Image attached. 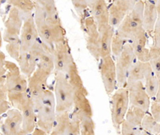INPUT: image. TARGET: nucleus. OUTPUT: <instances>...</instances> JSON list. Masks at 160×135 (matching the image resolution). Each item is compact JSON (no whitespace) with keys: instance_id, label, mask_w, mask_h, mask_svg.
Returning <instances> with one entry per match:
<instances>
[{"instance_id":"423d86ee","label":"nucleus","mask_w":160,"mask_h":135,"mask_svg":"<svg viewBox=\"0 0 160 135\" xmlns=\"http://www.w3.org/2000/svg\"><path fill=\"white\" fill-rule=\"evenodd\" d=\"M137 61L134 50L131 43L126 44L121 55L115 60L117 70L118 88L125 87L128 82V78L131 67Z\"/></svg>"},{"instance_id":"72a5a7b5","label":"nucleus","mask_w":160,"mask_h":135,"mask_svg":"<svg viewBox=\"0 0 160 135\" xmlns=\"http://www.w3.org/2000/svg\"><path fill=\"white\" fill-rule=\"evenodd\" d=\"M127 43L128 42L124 38L120 37L118 34L115 33L111 43V55L114 59H117L121 55Z\"/></svg>"},{"instance_id":"a878e982","label":"nucleus","mask_w":160,"mask_h":135,"mask_svg":"<svg viewBox=\"0 0 160 135\" xmlns=\"http://www.w3.org/2000/svg\"><path fill=\"white\" fill-rule=\"evenodd\" d=\"M37 2L41 6L44 16L48 22L55 25L62 24L61 18L58 15V10L56 7V3L52 0H37Z\"/></svg>"},{"instance_id":"4c0bfd02","label":"nucleus","mask_w":160,"mask_h":135,"mask_svg":"<svg viewBox=\"0 0 160 135\" xmlns=\"http://www.w3.org/2000/svg\"><path fill=\"white\" fill-rule=\"evenodd\" d=\"M121 134L122 135H139L141 131V126H135L131 124L126 120L123 121V123L121 125Z\"/></svg>"},{"instance_id":"f03ea898","label":"nucleus","mask_w":160,"mask_h":135,"mask_svg":"<svg viewBox=\"0 0 160 135\" xmlns=\"http://www.w3.org/2000/svg\"><path fill=\"white\" fill-rule=\"evenodd\" d=\"M54 94L56 100V112H71L74 108L75 89L71 86L65 74L55 71Z\"/></svg>"},{"instance_id":"a18cd8bd","label":"nucleus","mask_w":160,"mask_h":135,"mask_svg":"<svg viewBox=\"0 0 160 135\" xmlns=\"http://www.w3.org/2000/svg\"><path fill=\"white\" fill-rule=\"evenodd\" d=\"M139 135H151V133H148V132L143 130L142 128H141V131H140V134Z\"/></svg>"},{"instance_id":"dca6fc26","label":"nucleus","mask_w":160,"mask_h":135,"mask_svg":"<svg viewBox=\"0 0 160 135\" xmlns=\"http://www.w3.org/2000/svg\"><path fill=\"white\" fill-rule=\"evenodd\" d=\"M1 133L2 135L26 134L22 129V115L21 111L11 108L6 113L5 119L1 124Z\"/></svg>"},{"instance_id":"5701e85b","label":"nucleus","mask_w":160,"mask_h":135,"mask_svg":"<svg viewBox=\"0 0 160 135\" xmlns=\"http://www.w3.org/2000/svg\"><path fill=\"white\" fill-rule=\"evenodd\" d=\"M100 34V54L101 59L111 55V43L115 29L110 24L98 28Z\"/></svg>"},{"instance_id":"2eb2a0df","label":"nucleus","mask_w":160,"mask_h":135,"mask_svg":"<svg viewBox=\"0 0 160 135\" xmlns=\"http://www.w3.org/2000/svg\"><path fill=\"white\" fill-rule=\"evenodd\" d=\"M31 51L38 58V67L42 68L51 74L55 72V59L53 48L50 47L38 38Z\"/></svg>"},{"instance_id":"aec40b11","label":"nucleus","mask_w":160,"mask_h":135,"mask_svg":"<svg viewBox=\"0 0 160 135\" xmlns=\"http://www.w3.org/2000/svg\"><path fill=\"white\" fill-rule=\"evenodd\" d=\"M22 115V129L27 135H30L37 127V114L35 103L32 98H30L28 102L21 110Z\"/></svg>"},{"instance_id":"b1692460","label":"nucleus","mask_w":160,"mask_h":135,"mask_svg":"<svg viewBox=\"0 0 160 135\" xmlns=\"http://www.w3.org/2000/svg\"><path fill=\"white\" fill-rule=\"evenodd\" d=\"M18 66L22 74L27 78H30L38 67V60L36 55L30 51L27 53L21 54L18 61Z\"/></svg>"},{"instance_id":"c03bdc74","label":"nucleus","mask_w":160,"mask_h":135,"mask_svg":"<svg viewBox=\"0 0 160 135\" xmlns=\"http://www.w3.org/2000/svg\"><path fill=\"white\" fill-rule=\"evenodd\" d=\"M156 7H157V13H158V18H160V1L156 2Z\"/></svg>"},{"instance_id":"e433bc0d","label":"nucleus","mask_w":160,"mask_h":135,"mask_svg":"<svg viewBox=\"0 0 160 135\" xmlns=\"http://www.w3.org/2000/svg\"><path fill=\"white\" fill-rule=\"evenodd\" d=\"M67 135H81L80 134V119L79 118L71 112V121L68 126Z\"/></svg>"},{"instance_id":"6e6552de","label":"nucleus","mask_w":160,"mask_h":135,"mask_svg":"<svg viewBox=\"0 0 160 135\" xmlns=\"http://www.w3.org/2000/svg\"><path fill=\"white\" fill-rule=\"evenodd\" d=\"M104 89L108 95L113 94L118 87L117 70L115 60L112 55L106 56L100 59L98 66Z\"/></svg>"},{"instance_id":"7ed1b4c3","label":"nucleus","mask_w":160,"mask_h":135,"mask_svg":"<svg viewBox=\"0 0 160 135\" xmlns=\"http://www.w3.org/2000/svg\"><path fill=\"white\" fill-rule=\"evenodd\" d=\"M143 11L144 1H136V3L131 12L115 30V33L130 43L143 29Z\"/></svg>"},{"instance_id":"473e14b6","label":"nucleus","mask_w":160,"mask_h":135,"mask_svg":"<svg viewBox=\"0 0 160 135\" xmlns=\"http://www.w3.org/2000/svg\"><path fill=\"white\" fill-rule=\"evenodd\" d=\"M149 63L158 79H160V48L152 46L150 48Z\"/></svg>"},{"instance_id":"a19ab883","label":"nucleus","mask_w":160,"mask_h":135,"mask_svg":"<svg viewBox=\"0 0 160 135\" xmlns=\"http://www.w3.org/2000/svg\"><path fill=\"white\" fill-rule=\"evenodd\" d=\"M150 113L152 115L154 118L160 123V103L154 101L151 102V107H150Z\"/></svg>"},{"instance_id":"0eeeda50","label":"nucleus","mask_w":160,"mask_h":135,"mask_svg":"<svg viewBox=\"0 0 160 135\" xmlns=\"http://www.w3.org/2000/svg\"><path fill=\"white\" fill-rule=\"evenodd\" d=\"M8 18L4 22L2 40L7 43L20 40V33L23 25L24 16L16 7H11Z\"/></svg>"},{"instance_id":"cd10ccee","label":"nucleus","mask_w":160,"mask_h":135,"mask_svg":"<svg viewBox=\"0 0 160 135\" xmlns=\"http://www.w3.org/2000/svg\"><path fill=\"white\" fill-rule=\"evenodd\" d=\"M31 96L29 92H9L8 93V99L11 102V106L17 109L19 111L22 110L26 103L28 102Z\"/></svg>"},{"instance_id":"f3484780","label":"nucleus","mask_w":160,"mask_h":135,"mask_svg":"<svg viewBox=\"0 0 160 135\" xmlns=\"http://www.w3.org/2000/svg\"><path fill=\"white\" fill-rule=\"evenodd\" d=\"M51 75V73L38 66L33 75L28 78V92L32 99L48 89V81Z\"/></svg>"},{"instance_id":"49530a36","label":"nucleus","mask_w":160,"mask_h":135,"mask_svg":"<svg viewBox=\"0 0 160 135\" xmlns=\"http://www.w3.org/2000/svg\"><path fill=\"white\" fill-rule=\"evenodd\" d=\"M50 135H62V134H59V133H56V132H55L54 130H52V132L50 133Z\"/></svg>"},{"instance_id":"58836bf2","label":"nucleus","mask_w":160,"mask_h":135,"mask_svg":"<svg viewBox=\"0 0 160 135\" xmlns=\"http://www.w3.org/2000/svg\"><path fill=\"white\" fill-rule=\"evenodd\" d=\"M74 9L76 11L77 15L79 18L83 16L87 11H89V1H83V0H74L71 1Z\"/></svg>"},{"instance_id":"39448f33","label":"nucleus","mask_w":160,"mask_h":135,"mask_svg":"<svg viewBox=\"0 0 160 135\" xmlns=\"http://www.w3.org/2000/svg\"><path fill=\"white\" fill-rule=\"evenodd\" d=\"M130 106L129 94L126 87L116 89L111 99V120L114 127L119 130Z\"/></svg>"},{"instance_id":"20e7f679","label":"nucleus","mask_w":160,"mask_h":135,"mask_svg":"<svg viewBox=\"0 0 160 135\" xmlns=\"http://www.w3.org/2000/svg\"><path fill=\"white\" fill-rule=\"evenodd\" d=\"M80 26L86 35V47L96 61L101 59L100 34L98 25L91 16L90 10L79 18Z\"/></svg>"},{"instance_id":"9d476101","label":"nucleus","mask_w":160,"mask_h":135,"mask_svg":"<svg viewBox=\"0 0 160 135\" xmlns=\"http://www.w3.org/2000/svg\"><path fill=\"white\" fill-rule=\"evenodd\" d=\"M37 114V127L50 135L55 126L56 119V106L47 104L39 100H34Z\"/></svg>"},{"instance_id":"f8f14e48","label":"nucleus","mask_w":160,"mask_h":135,"mask_svg":"<svg viewBox=\"0 0 160 135\" xmlns=\"http://www.w3.org/2000/svg\"><path fill=\"white\" fill-rule=\"evenodd\" d=\"M39 38L35 21L34 14L24 16L23 25L20 33L21 54L27 53L31 51L33 46Z\"/></svg>"},{"instance_id":"de8ad7c7","label":"nucleus","mask_w":160,"mask_h":135,"mask_svg":"<svg viewBox=\"0 0 160 135\" xmlns=\"http://www.w3.org/2000/svg\"><path fill=\"white\" fill-rule=\"evenodd\" d=\"M158 135H160V133H158Z\"/></svg>"},{"instance_id":"9b49d317","label":"nucleus","mask_w":160,"mask_h":135,"mask_svg":"<svg viewBox=\"0 0 160 135\" xmlns=\"http://www.w3.org/2000/svg\"><path fill=\"white\" fill-rule=\"evenodd\" d=\"M125 87L128 90L130 105L140 108L148 113L151 107V99L146 90L143 82H128Z\"/></svg>"},{"instance_id":"7c9ffc66","label":"nucleus","mask_w":160,"mask_h":135,"mask_svg":"<svg viewBox=\"0 0 160 135\" xmlns=\"http://www.w3.org/2000/svg\"><path fill=\"white\" fill-rule=\"evenodd\" d=\"M141 128L151 135H158L160 133V123L154 118L149 112L145 115L141 124Z\"/></svg>"},{"instance_id":"4468645a","label":"nucleus","mask_w":160,"mask_h":135,"mask_svg":"<svg viewBox=\"0 0 160 135\" xmlns=\"http://www.w3.org/2000/svg\"><path fill=\"white\" fill-rule=\"evenodd\" d=\"M136 1L134 0H115L109 6V24L115 30L119 27L126 16L133 9Z\"/></svg>"},{"instance_id":"412c9836","label":"nucleus","mask_w":160,"mask_h":135,"mask_svg":"<svg viewBox=\"0 0 160 135\" xmlns=\"http://www.w3.org/2000/svg\"><path fill=\"white\" fill-rule=\"evenodd\" d=\"M88 96L83 92L75 91L72 113L76 114L80 120L83 118H93L92 106Z\"/></svg>"},{"instance_id":"79ce46f5","label":"nucleus","mask_w":160,"mask_h":135,"mask_svg":"<svg viewBox=\"0 0 160 135\" xmlns=\"http://www.w3.org/2000/svg\"><path fill=\"white\" fill-rule=\"evenodd\" d=\"M30 135H49V134H48L47 132L44 131V130H42V129L36 127L35 128V130L33 131V133Z\"/></svg>"},{"instance_id":"393cba45","label":"nucleus","mask_w":160,"mask_h":135,"mask_svg":"<svg viewBox=\"0 0 160 135\" xmlns=\"http://www.w3.org/2000/svg\"><path fill=\"white\" fill-rule=\"evenodd\" d=\"M143 84L145 89L151 99H155L159 85V79L153 71L149 62H146L145 74H144Z\"/></svg>"},{"instance_id":"f704fd0d","label":"nucleus","mask_w":160,"mask_h":135,"mask_svg":"<svg viewBox=\"0 0 160 135\" xmlns=\"http://www.w3.org/2000/svg\"><path fill=\"white\" fill-rule=\"evenodd\" d=\"M80 134L95 135V124L93 118H83L80 120Z\"/></svg>"},{"instance_id":"6ab92c4d","label":"nucleus","mask_w":160,"mask_h":135,"mask_svg":"<svg viewBox=\"0 0 160 135\" xmlns=\"http://www.w3.org/2000/svg\"><path fill=\"white\" fill-rule=\"evenodd\" d=\"M148 36L149 35L146 32L145 30L142 29L130 42L134 50L137 60L140 62H149L150 49L147 47Z\"/></svg>"},{"instance_id":"bb28decb","label":"nucleus","mask_w":160,"mask_h":135,"mask_svg":"<svg viewBox=\"0 0 160 135\" xmlns=\"http://www.w3.org/2000/svg\"><path fill=\"white\" fill-rule=\"evenodd\" d=\"M65 75L70 83L71 84V86L75 88V91L83 92L84 94L88 95V89L84 86L82 78H81L79 73H78V67H77L75 62H73L71 66L68 67V70L66 71Z\"/></svg>"},{"instance_id":"4be33fe9","label":"nucleus","mask_w":160,"mask_h":135,"mask_svg":"<svg viewBox=\"0 0 160 135\" xmlns=\"http://www.w3.org/2000/svg\"><path fill=\"white\" fill-rule=\"evenodd\" d=\"M158 19L156 2L155 1H144V11L142 27L148 35H151L155 29Z\"/></svg>"},{"instance_id":"2f4dec72","label":"nucleus","mask_w":160,"mask_h":135,"mask_svg":"<svg viewBox=\"0 0 160 135\" xmlns=\"http://www.w3.org/2000/svg\"><path fill=\"white\" fill-rule=\"evenodd\" d=\"M146 62H140L137 60L134 63L129 72L128 78V82H137V81H143L144 74H145Z\"/></svg>"},{"instance_id":"c756f323","label":"nucleus","mask_w":160,"mask_h":135,"mask_svg":"<svg viewBox=\"0 0 160 135\" xmlns=\"http://www.w3.org/2000/svg\"><path fill=\"white\" fill-rule=\"evenodd\" d=\"M8 4L11 7H16L23 16L34 14L35 9V1L31 0H10Z\"/></svg>"},{"instance_id":"37998d69","label":"nucleus","mask_w":160,"mask_h":135,"mask_svg":"<svg viewBox=\"0 0 160 135\" xmlns=\"http://www.w3.org/2000/svg\"><path fill=\"white\" fill-rule=\"evenodd\" d=\"M155 101H156V102H159L160 103V79H159V85H158V91H157L156 95H155Z\"/></svg>"},{"instance_id":"a211bd4d","label":"nucleus","mask_w":160,"mask_h":135,"mask_svg":"<svg viewBox=\"0 0 160 135\" xmlns=\"http://www.w3.org/2000/svg\"><path fill=\"white\" fill-rule=\"evenodd\" d=\"M89 9L91 16L96 22L98 28L109 24V6L106 1H89Z\"/></svg>"},{"instance_id":"f257e3e1","label":"nucleus","mask_w":160,"mask_h":135,"mask_svg":"<svg viewBox=\"0 0 160 135\" xmlns=\"http://www.w3.org/2000/svg\"><path fill=\"white\" fill-rule=\"evenodd\" d=\"M34 16L39 38L50 47L54 48L55 43L67 38L66 31L62 24L55 25L48 22L44 16L41 6L37 2V1H35Z\"/></svg>"},{"instance_id":"1a4fd4ad","label":"nucleus","mask_w":160,"mask_h":135,"mask_svg":"<svg viewBox=\"0 0 160 135\" xmlns=\"http://www.w3.org/2000/svg\"><path fill=\"white\" fill-rule=\"evenodd\" d=\"M6 68L5 85L8 93L28 91V79L21 72L19 66L15 62L7 61Z\"/></svg>"},{"instance_id":"c85d7f7f","label":"nucleus","mask_w":160,"mask_h":135,"mask_svg":"<svg viewBox=\"0 0 160 135\" xmlns=\"http://www.w3.org/2000/svg\"><path fill=\"white\" fill-rule=\"evenodd\" d=\"M146 114L147 112L144 111L143 110L130 105L129 109L126 114L125 120L134 126L140 127Z\"/></svg>"},{"instance_id":"c9c22d12","label":"nucleus","mask_w":160,"mask_h":135,"mask_svg":"<svg viewBox=\"0 0 160 135\" xmlns=\"http://www.w3.org/2000/svg\"><path fill=\"white\" fill-rule=\"evenodd\" d=\"M6 51L8 53V55L11 57V59H13L18 62V59L20 58V55H21L20 40L10 42V43H7V45H6Z\"/></svg>"},{"instance_id":"ddd939ff","label":"nucleus","mask_w":160,"mask_h":135,"mask_svg":"<svg viewBox=\"0 0 160 135\" xmlns=\"http://www.w3.org/2000/svg\"><path fill=\"white\" fill-rule=\"evenodd\" d=\"M55 59V71L65 74L68 67L75 62L68 43V38L55 44L53 48Z\"/></svg>"},{"instance_id":"ea45409f","label":"nucleus","mask_w":160,"mask_h":135,"mask_svg":"<svg viewBox=\"0 0 160 135\" xmlns=\"http://www.w3.org/2000/svg\"><path fill=\"white\" fill-rule=\"evenodd\" d=\"M153 40H154V44L153 46L155 47L160 48V18H158L156 24H155V29L153 31Z\"/></svg>"}]
</instances>
